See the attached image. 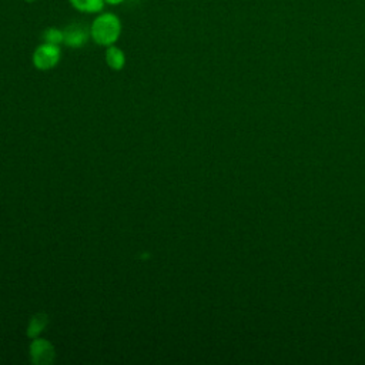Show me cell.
I'll return each mask as SVG.
<instances>
[{"mask_svg":"<svg viewBox=\"0 0 365 365\" xmlns=\"http://www.w3.org/2000/svg\"><path fill=\"white\" fill-rule=\"evenodd\" d=\"M121 34V21L114 13H103L97 16L90 26L91 38L100 46L114 44Z\"/></svg>","mask_w":365,"mask_h":365,"instance_id":"obj_1","label":"cell"},{"mask_svg":"<svg viewBox=\"0 0 365 365\" xmlns=\"http://www.w3.org/2000/svg\"><path fill=\"white\" fill-rule=\"evenodd\" d=\"M60 57H61L60 46L43 41V44H40L33 53V64L36 68L46 71L57 66V63L60 61Z\"/></svg>","mask_w":365,"mask_h":365,"instance_id":"obj_2","label":"cell"},{"mask_svg":"<svg viewBox=\"0 0 365 365\" xmlns=\"http://www.w3.org/2000/svg\"><path fill=\"white\" fill-rule=\"evenodd\" d=\"M90 37V29L83 23H71L63 29V43L73 48L83 47Z\"/></svg>","mask_w":365,"mask_h":365,"instance_id":"obj_3","label":"cell"},{"mask_svg":"<svg viewBox=\"0 0 365 365\" xmlns=\"http://www.w3.org/2000/svg\"><path fill=\"white\" fill-rule=\"evenodd\" d=\"M30 356H31V361L37 365H48L54 361V356H56L54 346L47 339L36 338L30 344Z\"/></svg>","mask_w":365,"mask_h":365,"instance_id":"obj_4","label":"cell"},{"mask_svg":"<svg viewBox=\"0 0 365 365\" xmlns=\"http://www.w3.org/2000/svg\"><path fill=\"white\" fill-rule=\"evenodd\" d=\"M106 63L110 68L118 71L124 67L125 64V56H124V51L118 47H115L114 44L108 46L107 50H106Z\"/></svg>","mask_w":365,"mask_h":365,"instance_id":"obj_5","label":"cell"},{"mask_svg":"<svg viewBox=\"0 0 365 365\" xmlns=\"http://www.w3.org/2000/svg\"><path fill=\"white\" fill-rule=\"evenodd\" d=\"M73 9H76L80 13L94 14L100 13L104 9V0H68Z\"/></svg>","mask_w":365,"mask_h":365,"instance_id":"obj_6","label":"cell"},{"mask_svg":"<svg viewBox=\"0 0 365 365\" xmlns=\"http://www.w3.org/2000/svg\"><path fill=\"white\" fill-rule=\"evenodd\" d=\"M47 322H48V317L46 314L38 312V314L33 315L29 325H27V335L30 338H37L43 332V329L46 328Z\"/></svg>","mask_w":365,"mask_h":365,"instance_id":"obj_7","label":"cell"},{"mask_svg":"<svg viewBox=\"0 0 365 365\" xmlns=\"http://www.w3.org/2000/svg\"><path fill=\"white\" fill-rule=\"evenodd\" d=\"M41 37H43L44 43H51V44L60 46L63 43V30H60L57 27H47L43 31Z\"/></svg>","mask_w":365,"mask_h":365,"instance_id":"obj_8","label":"cell"},{"mask_svg":"<svg viewBox=\"0 0 365 365\" xmlns=\"http://www.w3.org/2000/svg\"><path fill=\"white\" fill-rule=\"evenodd\" d=\"M124 0H104V3H107V4H111V6H115V4H120V3H123Z\"/></svg>","mask_w":365,"mask_h":365,"instance_id":"obj_9","label":"cell"},{"mask_svg":"<svg viewBox=\"0 0 365 365\" xmlns=\"http://www.w3.org/2000/svg\"><path fill=\"white\" fill-rule=\"evenodd\" d=\"M24 1H26V3H34L36 0H24Z\"/></svg>","mask_w":365,"mask_h":365,"instance_id":"obj_10","label":"cell"}]
</instances>
